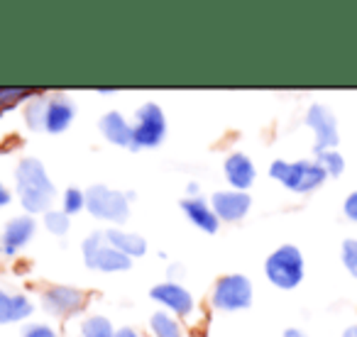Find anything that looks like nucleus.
Masks as SVG:
<instances>
[{
    "mask_svg": "<svg viewBox=\"0 0 357 337\" xmlns=\"http://www.w3.org/2000/svg\"><path fill=\"white\" fill-rule=\"evenodd\" d=\"M316 157H318L316 162L321 164L323 171H326L328 176H340L342 171H345V159H342L335 149H328V152L316 154Z\"/></svg>",
    "mask_w": 357,
    "mask_h": 337,
    "instance_id": "22",
    "label": "nucleus"
},
{
    "mask_svg": "<svg viewBox=\"0 0 357 337\" xmlns=\"http://www.w3.org/2000/svg\"><path fill=\"white\" fill-rule=\"evenodd\" d=\"M264 272L267 279L277 288H296L303 279V257L301 249L294 247V244H282L279 249H274L272 254L264 262Z\"/></svg>",
    "mask_w": 357,
    "mask_h": 337,
    "instance_id": "4",
    "label": "nucleus"
},
{
    "mask_svg": "<svg viewBox=\"0 0 357 337\" xmlns=\"http://www.w3.org/2000/svg\"><path fill=\"white\" fill-rule=\"evenodd\" d=\"M35 306L27 296L22 293H8L0 288V325H8V322H20L25 318L32 315Z\"/></svg>",
    "mask_w": 357,
    "mask_h": 337,
    "instance_id": "16",
    "label": "nucleus"
},
{
    "mask_svg": "<svg viewBox=\"0 0 357 337\" xmlns=\"http://www.w3.org/2000/svg\"><path fill=\"white\" fill-rule=\"evenodd\" d=\"M61 213H66V215H76V213H81V210L86 208V194L84 191H79V189H66L64 191V198H61Z\"/></svg>",
    "mask_w": 357,
    "mask_h": 337,
    "instance_id": "23",
    "label": "nucleus"
},
{
    "mask_svg": "<svg viewBox=\"0 0 357 337\" xmlns=\"http://www.w3.org/2000/svg\"><path fill=\"white\" fill-rule=\"evenodd\" d=\"M269 176L274 181H279L282 186H287L289 191L296 194H311L318 186H323V181L328 179V174L323 171V166L316 159H301V162H284L277 159L269 166Z\"/></svg>",
    "mask_w": 357,
    "mask_h": 337,
    "instance_id": "3",
    "label": "nucleus"
},
{
    "mask_svg": "<svg viewBox=\"0 0 357 337\" xmlns=\"http://www.w3.org/2000/svg\"><path fill=\"white\" fill-rule=\"evenodd\" d=\"M15 181L20 203L27 213H47L50 210V205L54 203L56 189L40 159H20V164L15 168Z\"/></svg>",
    "mask_w": 357,
    "mask_h": 337,
    "instance_id": "1",
    "label": "nucleus"
},
{
    "mask_svg": "<svg viewBox=\"0 0 357 337\" xmlns=\"http://www.w3.org/2000/svg\"><path fill=\"white\" fill-rule=\"evenodd\" d=\"M45 225H47V230H50L52 235H66V233H69L71 220H69V215L61 213V210H47Z\"/></svg>",
    "mask_w": 357,
    "mask_h": 337,
    "instance_id": "24",
    "label": "nucleus"
},
{
    "mask_svg": "<svg viewBox=\"0 0 357 337\" xmlns=\"http://www.w3.org/2000/svg\"><path fill=\"white\" fill-rule=\"evenodd\" d=\"M84 293L76 291L71 286H50L45 293H42V303L50 313L54 315H74L84 308Z\"/></svg>",
    "mask_w": 357,
    "mask_h": 337,
    "instance_id": "11",
    "label": "nucleus"
},
{
    "mask_svg": "<svg viewBox=\"0 0 357 337\" xmlns=\"http://www.w3.org/2000/svg\"><path fill=\"white\" fill-rule=\"evenodd\" d=\"M342 264L357 279V240H345L342 242Z\"/></svg>",
    "mask_w": 357,
    "mask_h": 337,
    "instance_id": "25",
    "label": "nucleus"
},
{
    "mask_svg": "<svg viewBox=\"0 0 357 337\" xmlns=\"http://www.w3.org/2000/svg\"><path fill=\"white\" fill-rule=\"evenodd\" d=\"M342 210H345L347 218L355 220V223H357V191H355V194L347 196V198H345V205H342Z\"/></svg>",
    "mask_w": 357,
    "mask_h": 337,
    "instance_id": "27",
    "label": "nucleus"
},
{
    "mask_svg": "<svg viewBox=\"0 0 357 337\" xmlns=\"http://www.w3.org/2000/svg\"><path fill=\"white\" fill-rule=\"evenodd\" d=\"M167 137V118L157 103H144L135 113L132 123V149L157 147Z\"/></svg>",
    "mask_w": 357,
    "mask_h": 337,
    "instance_id": "5",
    "label": "nucleus"
},
{
    "mask_svg": "<svg viewBox=\"0 0 357 337\" xmlns=\"http://www.w3.org/2000/svg\"><path fill=\"white\" fill-rule=\"evenodd\" d=\"M284 337H308V335H303V332L296 330V327H289V330L284 332Z\"/></svg>",
    "mask_w": 357,
    "mask_h": 337,
    "instance_id": "30",
    "label": "nucleus"
},
{
    "mask_svg": "<svg viewBox=\"0 0 357 337\" xmlns=\"http://www.w3.org/2000/svg\"><path fill=\"white\" fill-rule=\"evenodd\" d=\"M303 123L316 134V139H313V152L323 154V152H328V149H335L337 139H340V134H337V120L326 105H311Z\"/></svg>",
    "mask_w": 357,
    "mask_h": 337,
    "instance_id": "9",
    "label": "nucleus"
},
{
    "mask_svg": "<svg viewBox=\"0 0 357 337\" xmlns=\"http://www.w3.org/2000/svg\"><path fill=\"white\" fill-rule=\"evenodd\" d=\"M20 337H56V332L50 325H45V322H32V325L22 327Z\"/></svg>",
    "mask_w": 357,
    "mask_h": 337,
    "instance_id": "26",
    "label": "nucleus"
},
{
    "mask_svg": "<svg viewBox=\"0 0 357 337\" xmlns=\"http://www.w3.org/2000/svg\"><path fill=\"white\" fill-rule=\"evenodd\" d=\"M105 235V242L110 244V247H115L118 252H123L125 257H142L144 252H147V242H144V237H139V235H132V233H123L120 228H110Z\"/></svg>",
    "mask_w": 357,
    "mask_h": 337,
    "instance_id": "18",
    "label": "nucleus"
},
{
    "mask_svg": "<svg viewBox=\"0 0 357 337\" xmlns=\"http://www.w3.org/2000/svg\"><path fill=\"white\" fill-rule=\"evenodd\" d=\"M84 262L86 267L96 269V272H128L132 267V259L125 257L115 247L105 242V235L93 233L91 237L84 240Z\"/></svg>",
    "mask_w": 357,
    "mask_h": 337,
    "instance_id": "7",
    "label": "nucleus"
},
{
    "mask_svg": "<svg viewBox=\"0 0 357 337\" xmlns=\"http://www.w3.org/2000/svg\"><path fill=\"white\" fill-rule=\"evenodd\" d=\"M169 274H172V279H178L181 274H184V267H172L169 269Z\"/></svg>",
    "mask_w": 357,
    "mask_h": 337,
    "instance_id": "31",
    "label": "nucleus"
},
{
    "mask_svg": "<svg viewBox=\"0 0 357 337\" xmlns=\"http://www.w3.org/2000/svg\"><path fill=\"white\" fill-rule=\"evenodd\" d=\"M149 327H152L154 337H184L178 322L172 315H167V313H154L149 318Z\"/></svg>",
    "mask_w": 357,
    "mask_h": 337,
    "instance_id": "19",
    "label": "nucleus"
},
{
    "mask_svg": "<svg viewBox=\"0 0 357 337\" xmlns=\"http://www.w3.org/2000/svg\"><path fill=\"white\" fill-rule=\"evenodd\" d=\"M79 337H115V330L108 318L91 315V318H86L84 325H81Z\"/></svg>",
    "mask_w": 357,
    "mask_h": 337,
    "instance_id": "20",
    "label": "nucleus"
},
{
    "mask_svg": "<svg viewBox=\"0 0 357 337\" xmlns=\"http://www.w3.org/2000/svg\"><path fill=\"white\" fill-rule=\"evenodd\" d=\"M115 337H139V335L132 330V327H120V330L115 332Z\"/></svg>",
    "mask_w": 357,
    "mask_h": 337,
    "instance_id": "29",
    "label": "nucleus"
},
{
    "mask_svg": "<svg viewBox=\"0 0 357 337\" xmlns=\"http://www.w3.org/2000/svg\"><path fill=\"white\" fill-rule=\"evenodd\" d=\"M103 137L108 139L110 144H118V147H128L132 149V125L118 113V110H110L100 118L98 123Z\"/></svg>",
    "mask_w": 357,
    "mask_h": 337,
    "instance_id": "15",
    "label": "nucleus"
},
{
    "mask_svg": "<svg viewBox=\"0 0 357 337\" xmlns=\"http://www.w3.org/2000/svg\"><path fill=\"white\" fill-rule=\"evenodd\" d=\"M181 210H184L186 218L199 230H204V233H215V230H218V218H215L213 208H211V203H206L201 196H196V198H184L181 201Z\"/></svg>",
    "mask_w": 357,
    "mask_h": 337,
    "instance_id": "17",
    "label": "nucleus"
},
{
    "mask_svg": "<svg viewBox=\"0 0 357 337\" xmlns=\"http://www.w3.org/2000/svg\"><path fill=\"white\" fill-rule=\"evenodd\" d=\"M225 179L233 186V191H248L255 181V164L250 162V157L235 152L225 159Z\"/></svg>",
    "mask_w": 357,
    "mask_h": 337,
    "instance_id": "14",
    "label": "nucleus"
},
{
    "mask_svg": "<svg viewBox=\"0 0 357 337\" xmlns=\"http://www.w3.org/2000/svg\"><path fill=\"white\" fill-rule=\"evenodd\" d=\"M74 103L66 95H32L25 105V120L30 130L59 134L74 120Z\"/></svg>",
    "mask_w": 357,
    "mask_h": 337,
    "instance_id": "2",
    "label": "nucleus"
},
{
    "mask_svg": "<svg viewBox=\"0 0 357 337\" xmlns=\"http://www.w3.org/2000/svg\"><path fill=\"white\" fill-rule=\"evenodd\" d=\"M152 298L157 303H162V306H167L169 311L176 313V315H189V313L194 311V296L176 281L157 283V286L152 288Z\"/></svg>",
    "mask_w": 357,
    "mask_h": 337,
    "instance_id": "13",
    "label": "nucleus"
},
{
    "mask_svg": "<svg viewBox=\"0 0 357 337\" xmlns=\"http://www.w3.org/2000/svg\"><path fill=\"white\" fill-rule=\"evenodd\" d=\"M186 191H189V198H196V196H199V186L196 184H189V189Z\"/></svg>",
    "mask_w": 357,
    "mask_h": 337,
    "instance_id": "32",
    "label": "nucleus"
},
{
    "mask_svg": "<svg viewBox=\"0 0 357 337\" xmlns=\"http://www.w3.org/2000/svg\"><path fill=\"white\" fill-rule=\"evenodd\" d=\"M35 220L32 218H13L10 223L6 225L3 235H0V252L6 254V257H15L22 247H27L32 237H35Z\"/></svg>",
    "mask_w": 357,
    "mask_h": 337,
    "instance_id": "10",
    "label": "nucleus"
},
{
    "mask_svg": "<svg viewBox=\"0 0 357 337\" xmlns=\"http://www.w3.org/2000/svg\"><path fill=\"white\" fill-rule=\"evenodd\" d=\"M342 337H357V325L347 327V330H345V335H342Z\"/></svg>",
    "mask_w": 357,
    "mask_h": 337,
    "instance_id": "33",
    "label": "nucleus"
},
{
    "mask_svg": "<svg viewBox=\"0 0 357 337\" xmlns=\"http://www.w3.org/2000/svg\"><path fill=\"white\" fill-rule=\"evenodd\" d=\"M8 203H10V191L0 184V208H3V205H8Z\"/></svg>",
    "mask_w": 357,
    "mask_h": 337,
    "instance_id": "28",
    "label": "nucleus"
},
{
    "mask_svg": "<svg viewBox=\"0 0 357 337\" xmlns=\"http://www.w3.org/2000/svg\"><path fill=\"white\" fill-rule=\"evenodd\" d=\"M250 196L243 194V191H218L213 194V201H211V208H213L215 218L218 220H228V223H235V220H243L250 210Z\"/></svg>",
    "mask_w": 357,
    "mask_h": 337,
    "instance_id": "12",
    "label": "nucleus"
},
{
    "mask_svg": "<svg viewBox=\"0 0 357 337\" xmlns=\"http://www.w3.org/2000/svg\"><path fill=\"white\" fill-rule=\"evenodd\" d=\"M35 95L32 88H0V113H8L22 100H30Z\"/></svg>",
    "mask_w": 357,
    "mask_h": 337,
    "instance_id": "21",
    "label": "nucleus"
},
{
    "mask_svg": "<svg viewBox=\"0 0 357 337\" xmlns=\"http://www.w3.org/2000/svg\"><path fill=\"white\" fill-rule=\"evenodd\" d=\"M86 210L93 218L108 220V223H125L130 215V201L128 194H120L108 186H91L86 191Z\"/></svg>",
    "mask_w": 357,
    "mask_h": 337,
    "instance_id": "6",
    "label": "nucleus"
},
{
    "mask_svg": "<svg viewBox=\"0 0 357 337\" xmlns=\"http://www.w3.org/2000/svg\"><path fill=\"white\" fill-rule=\"evenodd\" d=\"M211 301L218 311H245L252 303V283L243 274H228L215 283Z\"/></svg>",
    "mask_w": 357,
    "mask_h": 337,
    "instance_id": "8",
    "label": "nucleus"
}]
</instances>
